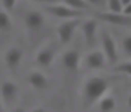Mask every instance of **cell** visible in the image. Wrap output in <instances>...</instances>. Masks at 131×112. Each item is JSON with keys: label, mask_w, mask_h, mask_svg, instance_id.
<instances>
[{"label": "cell", "mask_w": 131, "mask_h": 112, "mask_svg": "<svg viewBox=\"0 0 131 112\" xmlns=\"http://www.w3.org/2000/svg\"><path fill=\"white\" fill-rule=\"evenodd\" d=\"M109 83L106 79H102L99 76H92L86 79L84 84V99H85V107H91L95 102L107 94Z\"/></svg>", "instance_id": "1"}, {"label": "cell", "mask_w": 131, "mask_h": 112, "mask_svg": "<svg viewBox=\"0 0 131 112\" xmlns=\"http://www.w3.org/2000/svg\"><path fill=\"white\" fill-rule=\"evenodd\" d=\"M102 53L105 55L107 64H110V66L116 64V60L118 58L117 43H116V39L112 36V34L107 32V31H105L102 34Z\"/></svg>", "instance_id": "2"}, {"label": "cell", "mask_w": 131, "mask_h": 112, "mask_svg": "<svg viewBox=\"0 0 131 112\" xmlns=\"http://www.w3.org/2000/svg\"><path fill=\"white\" fill-rule=\"evenodd\" d=\"M82 21L80 18H71V20H67L64 23H61L60 25L57 27V36L59 41H60L63 45H67V43L71 42L74 34H75L77 28L81 25Z\"/></svg>", "instance_id": "3"}, {"label": "cell", "mask_w": 131, "mask_h": 112, "mask_svg": "<svg viewBox=\"0 0 131 112\" xmlns=\"http://www.w3.org/2000/svg\"><path fill=\"white\" fill-rule=\"evenodd\" d=\"M45 8L49 14L54 15V17H57V18H67V20H71V18H81V15H82V11L74 10V8L63 4V3L48 4Z\"/></svg>", "instance_id": "4"}, {"label": "cell", "mask_w": 131, "mask_h": 112, "mask_svg": "<svg viewBox=\"0 0 131 112\" xmlns=\"http://www.w3.org/2000/svg\"><path fill=\"white\" fill-rule=\"evenodd\" d=\"M56 56V46L53 43H48L43 48H40L35 55V63L40 67L50 66Z\"/></svg>", "instance_id": "5"}, {"label": "cell", "mask_w": 131, "mask_h": 112, "mask_svg": "<svg viewBox=\"0 0 131 112\" xmlns=\"http://www.w3.org/2000/svg\"><path fill=\"white\" fill-rule=\"evenodd\" d=\"M96 17L105 23L113 24V25H123V27H131V17H127L123 13H98Z\"/></svg>", "instance_id": "6"}, {"label": "cell", "mask_w": 131, "mask_h": 112, "mask_svg": "<svg viewBox=\"0 0 131 112\" xmlns=\"http://www.w3.org/2000/svg\"><path fill=\"white\" fill-rule=\"evenodd\" d=\"M85 66L92 70H99L103 69L106 66V59L102 51H91L85 55Z\"/></svg>", "instance_id": "7"}, {"label": "cell", "mask_w": 131, "mask_h": 112, "mask_svg": "<svg viewBox=\"0 0 131 112\" xmlns=\"http://www.w3.org/2000/svg\"><path fill=\"white\" fill-rule=\"evenodd\" d=\"M61 62H63V66L70 71H77L80 67V62H81V56L80 52L75 49H68L66 51L63 56H61Z\"/></svg>", "instance_id": "8"}, {"label": "cell", "mask_w": 131, "mask_h": 112, "mask_svg": "<svg viewBox=\"0 0 131 112\" xmlns=\"http://www.w3.org/2000/svg\"><path fill=\"white\" fill-rule=\"evenodd\" d=\"M81 28H82V34H84L85 41L88 42V45H92L96 36V31H98V21L95 18H88V20L82 21Z\"/></svg>", "instance_id": "9"}, {"label": "cell", "mask_w": 131, "mask_h": 112, "mask_svg": "<svg viewBox=\"0 0 131 112\" xmlns=\"http://www.w3.org/2000/svg\"><path fill=\"white\" fill-rule=\"evenodd\" d=\"M24 23H25V27L28 30H39L45 24V17H43V14L40 11L34 10L25 15Z\"/></svg>", "instance_id": "10"}, {"label": "cell", "mask_w": 131, "mask_h": 112, "mask_svg": "<svg viewBox=\"0 0 131 112\" xmlns=\"http://www.w3.org/2000/svg\"><path fill=\"white\" fill-rule=\"evenodd\" d=\"M18 94V86L14 81H4L0 86V95L4 101L11 102Z\"/></svg>", "instance_id": "11"}, {"label": "cell", "mask_w": 131, "mask_h": 112, "mask_svg": "<svg viewBox=\"0 0 131 112\" xmlns=\"http://www.w3.org/2000/svg\"><path fill=\"white\" fill-rule=\"evenodd\" d=\"M21 59H23V49L17 48V46L10 48L4 55L6 64H7L8 67H11V69H14V67H17L18 64H20Z\"/></svg>", "instance_id": "12"}, {"label": "cell", "mask_w": 131, "mask_h": 112, "mask_svg": "<svg viewBox=\"0 0 131 112\" xmlns=\"http://www.w3.org/2000/svg\"><path fill=\"white\" fill-rule=\"evenodd\" d=\"M28 83L35 90H42L48 86V77L39 70H32L28 74Z\"/></svg>", "instance_id": "13"}, {"label": "cell", "mask_w": 131, "mask_h": 112, "mask_svg": "<svg viewBox=\"0 0 131 112\" xmlns=\"http://www.w3.org/2000/svg\"><path fill=\"white\" fill-rule=\"evenodd\" d=\"M98 107L101 112H112L116 108V99L112 94H105L98 101Z\"/></svg>", "instance_id": "14"}, {"label": "cell", "mask_w": 131, "mask_h": 112, "mask_svg": "<svg viewBox=\"0 0 131 112\" xmlns=\"http://www.w3.org/2000/svg\"><path fill=\"white\" fill-rule=\"evenodd\" d=\"M61 3L66 6H68V7L74 8V10H85V8H89L91 6L88 4V3H85L84 0H61Z\"/></svg>", "instance_id": "15"}, {"label": "cell", "mask_w": 131, "mask_h": 112, "mask_svg": "<svg viewBox=\"0 0 131 112\" xmlns=\"http://www.w3.org/2000/svg\"><path fill=\"white\" fill-rule=\"evenodd\" d=\"M113 71L114 73H121V74H126V76L131 77V60L121 62V63H118V64H114Z\"/></svg>", "instance_id": "16"}, {"label": "cell", "mask_w": 131, "mask_h": 112, "mask_svg": "<svg viewBox=\"0 0 131 112\" xmlns=\"http://www.w3.org/2000/svg\"><path fill=\"white\" fill-rule=\"evenodd\" d=\"M11 27V17L7 11L0 10V31H7Z\"/></svg>", "instance_id": "17"}, {"label": "cell", "mask_w": 131, "mask_h": 112, "mask_svg": "<svg viewBox=\"0 0 131 112\" xmlns=\"http://www.w3.org/2000/svg\"><path fill=\"white\" fill-rule=\"evenodd\" d=\"M109 13H121L123 11V4L120 0H106Z\"/></svg>", "instance_id": "18"}, {"label": "cell", "mask_w": 131, "mask_h": 112, "mask_svg": "<svg viewBox=\"0 0 131 112\" xmlns=\"http://www.w3.org/2000/svg\"><path fill=\"white\" fill-rule=\"evenodd\" d=\"M121 45H123V49L126 51V53H128V55L131 56V35L124 36Z\"/></svg>", "instance_id": "19"}, {"label": "cell", "mask_w": 131, "mask_h": 112, "mask_svg": "<svg viewBox=\"0 0 131 112\" xmlns=\"http://www.w3.org/2000/svg\"><path fill=\"white\" fill-rule=\"evenodd\" d=\"M15 4H17V0H2V6L4 7L6 11L13 10L15 7Z\"/></svg>", "instance_id": "20"}, {"label": "cell", "mask_w": 131, "mask_h": 112, "mask_svg": "<svg viewBox=\"0 0 131 112\" xmlns=\"http://www.w3.org/2000/svg\"><path fill=\"white\" fill-rule=\"evenodd\" d=\"M85 3H88L89 6H103L106 0H84Z\"/></svg>", "instance_id": "21"}, {"label": "cell", "mask_w": 131, "mask_h": 112, "mask_svg": "<svg viewBox=\"0 0 131 112\" xmlns=\"http://www.w3.org/2000/svg\"><path fill=\"white\" fill-rule=\"evenodd\" d=\"M121 13H123L124 15H127V17H131V3H130V4H127V6H124Z\"/></svg>", "instance_id": "22"}, {"label": "cell", "mask_w": 131, "mask_h": 112, "mask_svg": "<svg viewBox=\"0 0 131 112\" xmlns=\"http://www.w3.org/2000/svg\"><path fill=\"white\" fill-rule=\"evenodd\" d=\"M31 112H46V111L43 109V108H40V107H38V108H34V109L31 111Z\"/></svg>", "instance_id": "23"}, {"label": "cell", "mask_w": 131, "mask_h": 112, "mask_svg": "<svg viewBox=\"0 0 131 112\" xmlns=\"http://www.w3.org/2000/svg\"><path fill=\"white\" fill-rule=\"evenodd\" d=\"M120 2H121V4H123V7H124V6L130 4V3H131V0H120Z\"/></svg>", "instance_id": "24"}, {"label": "cell", "mask_w": 131, "mask_h": 112, "mask_svg": "<svg viewBox=\"0 0 131 112\" xmlns=\"http://www.w3.org/2000/svg\"><path fill=\"white\" fill-rule=\"evenodd\" d=\"M31 2H38V3H50L52 0H31Z\"/></svg>", "instance_id": "25"}, {"label": "cell", "mask_w": 131, "mask_h": 112, "mask_svg": "<svg viewBox=\"0 0 131 112\" xmlns=\"http://www.w3.org/2000/svg\"><path fill=\"white\" fill-rule=\"evenodd\" d=\"M11 112H25V111H24L23 108H14V109L11 111Z\"/></svg>", "instance_id": "26"}, {"label": "cell", "mask_w": 131, "mask_h": 112, "mask_svg": "<svg viewBox=\"0 0 131 112\" xmlns=\"http://www.w3.org/2000/svg\"><path fill=\"white\" fill-rule=\"evenodd\" d=\"M127 104H128V107L131 108V94L128 95V98H127Z\"/></svg>", "instance_id": "27"}, {"label": "cell", "mask_w": 131, "mask_h": 112, "mask_svg": "<svg viewBox=\"0 0 131 112\" xmlns=\"http://www.w3.org/2000/svg\"><path fill=\"white\" fill-rule=\"evenodd\" d=\"M0 112H3V102H2V98H0Z\"/></svg>", "instance_id": "28"}]
</instances>
